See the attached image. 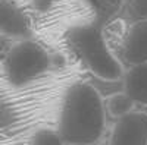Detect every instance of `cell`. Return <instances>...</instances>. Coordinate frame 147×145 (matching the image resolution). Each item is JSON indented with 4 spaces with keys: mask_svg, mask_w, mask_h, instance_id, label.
I'll return each mask as SVG.
<instances>
[{
    "mask_svg": "<svg viewBox=\"0 0 147 145\" xmlns=\"http://www.w3.org/2000/svg\"><path fill=\"white\" fill-rule=\"evenodd\" d=\"M105 104L90 84L78 82L66 91L57 132L68 145H94L105 132Z\"/></svg>",
    "mask_w": 147,
    "mask_h": 145,
    "instance_id": "6da1fadb",
    "label": "cell"
},
{
    "mask_svg": "<svg viewBox=\"0 0 147 145\" xmlns=\"http://www.w3.org/2000/svg\"><path fill=\"white\" fill-rule=\"evenodd\" d=\"M69 38L84 63L97 78L116 81L122 76V65L109 50L102 32L97 28L91 25L77 27L71 31Z\"/></svg>",
    "mask_w": 147,
    "mask_h": 145,
    "instance_id": "7a4b0ae2",
    "label": "cell"
},
{
    "mask_svg": "<svg viewBox=\"0 0 147 145\" xmlns=\"http://www.w3.org/2000/svg\"><path fill=\"white\" fill-rule=\"evenodd\" d=\"M50 59L46 50L34 41L25 40L15 44L5 59V72L15 87L24 85L47 70Z\"/></svg>",
    "mask_w": 147,
    "mask_h": 145,
    "instance_id": "3957f363",
    "label": "cell"
},
{
    "mask_svg": "<svg viewBox=\"0 0 147 145\" xmlns=\"http://www.w3.org/2000/svg\"><path fill=\"white\" fill-rule=\"evenodd\" d=\"M109 145H147V114L131 112L116 119Z\"/></svg>",
    "mask_w": 147,
    "mask_h": 145,
    "instance_id": "277c9868",
    "label": "cell"
},
{
    "mask_svg": "<svg viewBox=\"0 0 147 145\" xmlns=\"http://www.w3.org/2000/svg\"><path fill=\"white\" fill-rule=\"evenodd\" d=\"M124 57L131 65L147 62V19L136 22L129 28L124 43Z\"/></svg>",
    "mask_w": 147,
    "mask_h": 145,
    "instance_id": "5b68a950",
    "label": "cell"
},
{
    "mask_svg": "<svg viewBox=\"0 0 147 145\" xmlns=\"http://www.w3.org/2000/svg\"><path fill=\"white\" fill-rule=\"evenodd\" d=\"M0 29L5 35H27L30 32L25 15L7 0H2L0 5Z\"/></svg>",
    "mask_w": 147,
    "mask_h": 145,
    "instance_id": "8992f818",
    "label": "cell"
},
{
    "mask_svg": "<svg viewBox=\"0 0 147 145\" xmlns=\"http://www.w3.org/2000/svg\"><path fill=\"white\" fill-rule=\"evenodd\" d=\"M124 91L136 103L147 104V62L132 65V67L127 72Z\"/></svg>",
    "mask_w": 147,
    "mask_h": 145,
    "instance_id": "52a82bcc",
    "label": "cell"
},
{
    "mask_svg": "<svg viewBox=\"0 0 147 145\" xmlns=\"http://www.w3.org/2000/svg\"><path fill=\"white\" fill-rule=\"evenodd\" d=\"M134 104H136V101H134L125 91L110 95L107 98V103H106L110 116L115 117V119H119L122 116L131 113L132 108H134Z\"/></svg>",
    "mask_w": 147,
    "mask_h": 145,
    "instance_id": "ba28073f",
    "label": "cell"
},
{
    "mask_svg": "<svg viewBox=\"0 0 147 145\" xmlns=\"http://www.w3.org/2000/svg\"><path fill=\"white\" fill-rule=\"evenodd\" d=\"M31 145H68L57 130L40 129L31 139Z\"/></svg>",
    "mask_w": 147,
    "mask_h": 145,
    "instance_id": "9c48e42d",
    "label": "cell"
},
{
    "mask_svg": "<svg viewBox=\"0 0 147 145\" xmlns=\"http://www.w3.org/2000/svg\"><path fill=\"white\" fill-rule=\"evenodd\" d=\"M132 9L137 15L140 16H147V0H134L132 2Z\"/></svg>",
    "mask_w": 147,
    "mask_h": 145,
    "instance_id": "30bf717a",
    "label": "cell"
},
{
    "mask_svg": "<svg viewBox=\"0 0 147 145\" xmlns=\"http://www.w3.org/2000/svg\"><path fill=\"white\" fill-rule=\"evenodd\" d=\"M53 3V0H32V7L38 12H46L47 9H50Z\"/></svg>",
    "mask_w": 147,
    "mask_h": 145,
    "instance_id": "8fae6325",
    "label": "cell"
}]
</instances>
